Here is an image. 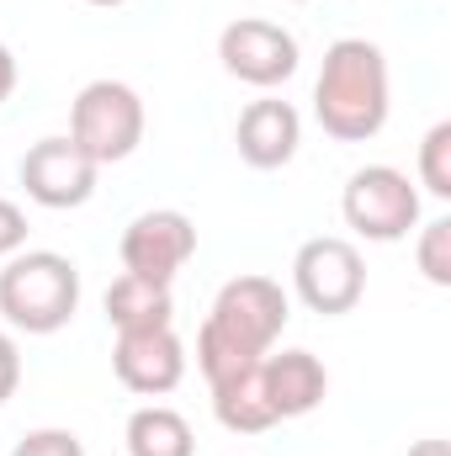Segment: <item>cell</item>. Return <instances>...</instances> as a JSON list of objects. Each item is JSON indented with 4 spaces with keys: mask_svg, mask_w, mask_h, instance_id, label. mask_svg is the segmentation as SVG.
I'll list each match as a JSON object with an SVG mask.
<instances>
[{
    "mask_svg": "<svg viewBox=\"0 0 451 456\" xmlns=\"http://www.w3.org/2000/svg\"><path fill=\"white\" fill-rule=\"evenodd\" d=\"M393 86L388 59L366 37H340L324 48V69L314 80V117L340 143H366L388 127Z\"/></svg>",
    "mask_w": 451,
    "mask_h": 456,
    "instance_id": "6da1fadb",
    "label": "cell"
},
{
    "mask_svg": "<svg viewBox=\"0 0 451 456\" xmlns=\"http://www.w3.org/2000/svg\"><path fill=\"white\" fill-rule=\"evenodd\" d=\"M80 308V265L59 249H16L0 265V314L21 335H59Z\"/></svg>",
    "mask_w": 451,
    "mask_h": 456,
    "instance_id": "7a4b0ae2",
    "label": "cell"
},
{
    "mask_svg": "<svg viewBox=\"0 0 451 456\" xmlns=\"http://www.w3.org/2000/svg\"><path fill=\"white\" fill-rule=\"evenodd\" d=\"M70 138L96 159L122 165L144 143V102L127 80H91L70 107Z\"/></svg>",
    "mask_w": 451,
    "mask_h": 456,
    "instance_id": "3957f363",
    "label": "cell"
},
{
    "mask_svg": "<svg viewBox=\"0 0 451 456\" xmlns=\"http://www.w3.org/2000/svg\"><path fill=\"white\" fill-rule=\"evenodd\" d=\"M340 213H345V224L356 228L361 239L398 244V239H409V228H420V191L393 165H361L345 181Z\"/></svg>",
    "mask_w": 451,
    "mask_h": 456,
    "instance_id": "277c9868",
    "label": "cell"
},
{
    "mask_svg": "<svg viewBox=\"0 0 451 456\" xmlns=\"http://www.w3.org/2000/svg\"><path fill=\"white\" fill-rule=\"evenodd\" d=\"M292 287L314 314L340 319L366 297V260H361V249L350 239L319 233L292 255Z\"/></svg>",
    "mask_w": 451,
    "mask_h": 456,
    "instance_id": "5b68a950",
    "label": "cell"
},
{
    "mask_svg": "<svg viewBox=\"0 0 451 456\" xmlns=\"http://www.w3.org/2000/svg\"><path fill=\"white\" fill-rule=\"evenodd\" d=\"M287 319H292V303H287L282 281H271V276L224 281L218 297H213V314H208V324L218 335H228L234 345H244L250 355H271V345L282 340Z\"/></svg>",
    "mask_w": 451,
    "mask_h": 456,
    "instance_id": "8992f818",
    "label": "cell"
},
{
    "mask_svg": "<svg viewBox=\"0 0 451 456\" xmlns=\"http://www.w3.org/2000/svg\"><path fill=\"white\" fill-rule=\"evenodd\" d=\"M218 59L234 80L255 86V91H276L298 75V37L282 27V21H266V16H239L218 32Z\"/></svg>",
    "mask_w": 451,
    "mask_h": 456,
    "instance_id": "52a82bcc",
    "label": "cell"
},
{
    "mask_svg": "<svg viewBox=\"0 0 451 456\" xmlns=\"http://www.w3.org/2000/svg\"><path fill=\"white\" fill-rule=\"evenodd\" d=\"M96 175L102 165L64 133V138H37L27 154H21V186L37 208L48 213H70V208H86L96 197Z\"/></svg>",
    "mask_w": 451,
    "mask_h": 456,
    "instance_id": "ba28073f",
    "label": "cell"
},
{
    "mask_svg": "<svg viewBox=\"0 0 451 456\" xmlns=\"http://www.w3.org/2000/svg\"><path fill=\"white\" fill-rule=\"evenodd\" d=\"M117 255H122V271L127 276H144V281L170 287L176 271L197 255V224L181 208H149V213H138L133 224L122 228Z\"/></svg>",
    "mask_w": 451,
    "mask_h": 456,
    "instance_id": "9c48e42d",
    "label": "cell"
},
{
    "mask_svg": "<svg viewBox=\"0 0 451 456\" xmlns=\"http://www.w3.org/2000/svg\"><path fill=\"white\" fill-rule=\"evenodd\" d=\"M112 371L117 382L138 398H165L181 387L186 377V345L176 335V324H160V330H127L112 345Z\"/></svg>",
    "mask_w": 451,
    "mask_h": 456,
    "instance_id": "30bf717a",
    "label": "cell"
},
{
    "mask_svg": "<svg viewBox=\"0 0 451 456\" xmlns=\"http://www.w3.org/2000/svg\"><path fill=\"white\" fill-rule=\"evenodd\" d=\"M234 143H239V159L250 170H282V165H292V154L303 143V117H298L292 102L260 96V102H250L239 112Z\"/></svg>",
    "mask_w": 451,
    "mask_h": 456,
    "instance_id": "8fae6325",
    "label": "cell"
},
{
    "mask_svg": "<svg viewBox=\"0 0 451 456\" xmlns=\"http://www.w3.org/2000/svg\"><path fill=\"white\" fill-rule=\"evenodd\" d=\"M260 377H266V398H271V414L276 425L282 419H303L324 403L330 393V371L314 350H282V355H266L260 361Z\"/></svg>",
    "mask_w": 451,
    "mask_h": 456,
    "instance_id": "7c38bea8",
    "label": "cell"
},
{
    "mask_svg": "<svg viewBox=\"0 0 451 456\" xmlns=\"http://www.w3.org/2000/svg\"><path fill=\"white\" fill-rule=\"evenodd\" d=\"M102 308H107V324H112L117 335H127V330H160V324L176 319V297H170V287L144 281V276H127V271L107 287Z\"/></svg>",
    "mask_w": 451,
    "mask_h": 456,
    "instance_id": "4fadbf2b",
    "label": "cell"
},
{
    "mask_svg": "<svg viewBox=\"0 0 451 456\" xmlns=\"http://www.w3.org/2000/svg\"><path fill=\"white\" fill-rule=\"evenodd\" d=\"M213 414H218V425L234 430V436H260V430L276 425L260 366H244V371H234L224 382H213Z\"/></svg>",
    "mask_w": 451,
    "mask_h": 456,
    "instance_id": "5bb4252c",
    "label": "cell"
},
{
    "mask_svg": "<svg viewBox=\"0 0 451 456\" xmlns=\"http://www.w3.org/2000/svg\"><path fill=\"white\" fill-rule=\"evenodd\" d=\"M127 456H197V436L186 425V414L165 409V403H144L127 414Z\"/></svg>",
    "mask_w": 451,
    "mask_h": 456,
    "instance_id": "9a60e30c",
    "label": "cell"
},
{
    "mask_svg": "<svg viewBox=\"0 0 451 456\" xmlns=\"http://www.w3.org/2000/svg\"><path fill=\"white\" fill-rule=\"evenodd\" d=\"M420 186L436 202H451V122H436L420 143Z\"/></svg>",
    "mask_w": 451,
    "mask_h": 456,
    "instance_id": "2e32d148",
    "label": "cell"
},
{
    "mask_svg": "<svg viewBox=\"0 0 451 456\" xmlns=\"http://www.w3.org/2000/svg\"><path fill=\"white\" fill-rule=\"evenodd\" d=\"M414 260H420V276L430 287H451V218H436V224L420 228Z\"/></svg>",
    "mask_w": 451,
    "mask_h": 456,
    "instance_id": "e0dca14e",
    "label": "cell"
},
{
    "mask_svg": "<svg viewBox=\"0 0 451 456\" xmlns=\"http://www.w3.org/2000/svg\"><path fill=\"white\" fill-rule=\"evenodd\" d=\"M11 456H86V441L75 430H59V425H43V430H27Z\"/></svg>",
    "mask_w": 451,
    "mask_h": 456,
    "instance_id": "ac0fdd59",
    "label": "cell"
},
{
    "mask_svg": "<svg viewBox=\"0 0 451 456\" xmlns=\"http://www.w3.org/2000/svg\"><path fill=\"white\" fill-rule=\"evenodd\" d=\"M16 249H27V213L0 197V260H11Z\"/></svg>",
    "mask_w": 451,
    "mask_h": 456,
    "instance_id": "d6986e66",
    "label": "cell"
},
{
    "mask_svg": "<svg viewBox=\"0 0 451 456\" xmlns=\"http://www.w3.org/2000/svg\"><path fill=\"white\" fill-rule=\"evenodd\" d=\"M16 387H21V350H16V340L0 330V403H11Z\"/></svg>",
    "mask_w": 451,
    "mask_h": 456,
    "instance_id": "ffe728a7",
    "label": "cell"
},
{
    "mask_svg": "<svg viewBox=\"0 0 451 456\" xmlns=\"http://www.w3.org/2000/svg\"><path fill=\"white\" fill-rule=\"evenodd\" d=\"M11 91H16V53L0 43V107L11 102Z\"/></svg>",
    "mask_w": 451,
    "mask_h": 456,
    "instance_id": "44dd1931",
    "label": "cell"
},
{
    "mask_svg": "<svg viewBox=\"0 0 451 456\" xmlns=\"http://www.w3.org/2000/svg\"><path fill=\"white\" fill-rule=\"evenodd\" d=\"M409 456H451V446H447V441H414Z\"/></svg>",
    "mask_w": 451,
    "mask_h": 456,
    "instance_id": "7402d4cb",
    "label": "cell"
},
{
    "mask_svg": "<svg viewBox=\"0 0 451 456\" xmlns=\"http://www.w3.org/2000/svg\"><path fill=\"white\" fill-rule=\"evenodd\" d=\"M86 5H127V0H86Z\"/></svg>",
    "mask_w": 451,
    "mask_h": 456,
    "instance_id": "603a6c76",
    "label": "cell"
},
{
    "mask_svg": "<svg viewBox=\"0 0 451 456\" xmlns=\"http://www.w3.org/2000/svg\"><path fill=\"white\" fill-rule=\"evenodd\" d=\"M287 5H303V0H287Z\"/></svg>",
    "mask_w": 451,
    "mask_h": 456,
    "instance_id": "cb8c5ba5",
    "label": "cell"
}]
</instances>
